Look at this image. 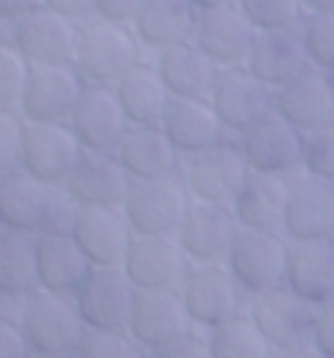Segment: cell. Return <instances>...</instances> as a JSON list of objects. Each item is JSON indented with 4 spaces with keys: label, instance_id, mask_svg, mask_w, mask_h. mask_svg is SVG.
<instances>
[{
    "label": "cell",
    "instance_id": "obj_1",
    "mask_svg": "<svg viewBox=\"0 0 334 358\" xmlns=\"http://www.w3.org/2000/svg\"><path fill=\"white\" fill-rule=\"evenodd\" d=\"M143 45H139L133 27L112 24L104 18L80 21V39H77L74 69L83 83L92 86H115L136 62H143Z\"/></svg>",
    "mask_w": 334,
    "mask_h": 358
},
{
    "label": "cell",
    "instance_id": "obj_2",
    "mask_svg": "<svg viewBox=\"0 0 334 358\" xmlns=\"http://www.w3.org/2000/svg\"><path fill=\"white\" fill-rule=\"evenodd\" d=\"M18 323L30 350L42 355H77L89 335L74 296L42 287L21 302Z\"/></svg>",
    "mask_w": 334,
    "mask_h": 358
},
{
    "label": "cell",
    "instance_id": "obj_3",
    "mask_svg": "<svg viewBox=\"0 0 334 358\" xmlns=\"http://www.w3.org/2000/svg\"><path fill=\"white\" fill-rule=\"evenodd\" d=\"M192 196L181 175L151 178V181H133L131 193L124 199V216L133 234H163L177 237L187 220Z\"/></svg>",
    "mask_w": 334,
    "mask_h": 358
},
{
    "label": "cell",
    "instance_id": "obj_4",
    "mask_svg": "<svg viewBox=\"0 0 334 358\" xmlns=\"http://www.w3.org/2000/svg\"><path fill=\"white\" fill-rule=\"evenodd\" d=\"M184 308L198 329H213L246 311V290L237 285L228 264H189L181 285Z\"/></svg>",
    "mask_w": 334,
    "mask_h": 358
},
{
    "label": "cell",
    "instance_id": "obj_5",
    "mask_svg": "<svg viewBox=\"0 0 334 358\" xmlns=\"http://www.w3.org/2000/svg\"><path fill=\"white\" fill-rule=\"evenodd\" d=\"M246 311L273 350H314L317 305L305 302L290 287L249 296Z\"/></svg>",
    "mask_w": 334,
    "mask_h": 358
},
{
    "label": "cell",
    "instance_id": "obj_6",
    "mask_svg": "<svg viewBox=\"0 0 334 358\" xmlns=\"http://www.w3.org/2000/svg\"><path fill=\"white\" fill-rule=\"evenodd\" d=\"M177 175L187 184L189 196L196 201H216L231 204L237 199L242 181L249 175V166L242 160L237 139H222L219 145L184 155L177 163Z\"/></svg>",
    "mask_w": 334,
    "mask_h": 358
},
{
    "label": "cell",
    "instance_id": "obj_7",
    "mask_svg": "<svg viewBox=\"0 0 334 358\" xmlns=\"http://www.w3.org/2000/svg\"><path fill=\"white\" fill-rule=\"evenodd\" d=\"M287 258L290 240L281 231H252L242 228L234 249L228 255V270L234 273L237 285L246 290V296L284 287L287 281Z\"/></svg>",
    "mask_w": 334,
    "mask_h": 358
},
{
    "label": "cell",
    "instance_id": "obj_8",
    "mask_svg": "<svg viewBox=\"0 0 334 358\" xmlns=\"http://www.w3.org/2000/svg\"><path fill=\"white\" fill-rule=\"evenodd\" d=\"M80 24L59 12L38 6L9 24V42L30 66H74Z\"/></svg>",
    "mask_w": 334,
    "mask_h": 358
},
{
    "label": "cell",
    "instance_id": "obj_9",
    "mask_svg": "<svg viewBox=\"0 0 334 358\" xmlns=\"http://www.w3.org/2000/svg\"><path fill=\"white\" fill-rule=\"evenodd\" d=\"M83 155L80 139L68 122H27L21 148V169L50 187H66Z\"/></svg>",
    "mask_w": 334,
    "mask_h": 358
},
{
    "label": "cell",
    "instance_id": "obj_10",
    "mask_svg": "<svg viewBox=\"0 0 334 358\" xmlns=\"http://www.w3.org/2000/svg\"><path fill=\"white\" fill-rule=\"evenodd\" d=\"M133 299L136 287L122 266H95L74 293L77 311L89 331H124Z\"/></svg>",
    "mask_w": 334,
    "mask_h": 358
},
{
    "label": "cell",
    "instance_id": "obj_11",
    "mask_svg": "<svg viewBox=\"0 0 334 358\" xmlns=\"http://www.w3.org/2000/svg\"><path fill=\"white\" fill-rule=\"evenodd\" d=\"M240 234H242V222L237 220L234 204L192 199L187 220L181 231H177V240H181L192 264H228V255Z\"/></svg>",
    "mask_w": 334,
    "mask_h": 358
},
{
    "label": "cell",
    "instance_id": "obj_12",
    "mask_svg": "<svg viewBox=\"0 0 334 358\" xmlns=\"http://www.w3.org/2000/svg\"><path fill=\"white\" fill-rule=\"evenodd\" d=\"M210 104L222 127L237 139L252 124L275 113V92L254 78L246 66H237L219 71V80L210 92Z\"/></svg>",
    "mask_w": 334,
    "mask_h": 358
},
{
    "label": "cell",
    "instance_id": "obj_13",
    "mask_svg": "<svg viewBox=\"0 0 334 358\" xmlns=\"http://www.w3.org/2000/svg\"><path fill=\"white\" fill-rule=\"evenodd\" d=\"M249 172H269V175H296L302 172V145L305 134L284 122L278 113H269L266 119L252 124L249 131L237 136Z\"/></svg>",
    "mask_w": 334,
    "mask_h": 358
},
{
    "label": "cell",
    "instance_id": "obj_14",
    "mask_svg": "<svg viewBox=\"0 0 334 358\" xmlns=\"http://www.w3.org/2000/svg\"><path fill=\"white\" fill-rule=\"evenodd\" d=\"M189 264L177 237L136 234L122 270L136 290H181Z\"/></svg>",
    "mask_w": 334,
    "mask_h": 358
},
{
    "label": "cell",
    "instance_id": "obj_15",
    "mask_svg": "<svg viewBox=\"0 0 334 358\" xmlns=\"http://www.w3.org/2000/svg\"><path fill=\"white\" fill-rule=\"evenodd\" d=\"M62 187L38 181L21 166L0 175V228L24 234H45Z\"/></svg>",
    "mask_w": 334,
    "mask_h": 358
},
{
    "label": "cell",
    "instance_id": "obj_16",
    "mask_svg": "<svg viewBox=\"0 0 334 358\" xmlns=\"http://www.w3.org/2000/svg\"><path fill=\"white\" fill-rule=\"evenodd\" d=\"M131 184V175L124 172L115 151L83 148L71 178L66 181V193L77 208H124Z\"/></svg>",
    "mask_w": 334,
    "mask_h": 358
},
{
    "label": "cell",
    "instance_id": "obj_17",
    "mask_svg": "<svg viewBox=\"0 0 334 358\" xmlns=\"http://www.w3.org/2000/svg\"><path fill=\"white\" fill-rule=\"evenodd\" d=\"M68 124L74 136L80 139V145L92 151H115L124 131L131 127L119 104V95H115V86H92V83L83 86Z\"/></svg>",
    "mask_w": 334,
    "mask_h": 358
},
{
    "label": "cell",
    "instance_id": "obj_18",
    "mask_svg": "<svg viewBox=\"0 0 334 358\" xmlns=\"http://www.w3.org/2000/svg\"><path fill=\"white\" fill-rule=\"evenodd\" d=\"M83 86L74 66H30L18 113L24 122H68Z\"/></svg>",
    "mask_w": 334,
    "mask_h": 358
},
{
    "label": "cell",
    "instance_id": "obj_19",
    "mask_svg": "<svg viewBox=\"0 0 334 358\" xmlns=\"http://www.w3.org/2000/svg\"><path fill=\"white\" fill-rule=\"evenodd\" d=\"M284 237L293 243L334 237V184L307 172L290 175Z\"/></svg>",
    "mask_w": 334,
    "mask_h": 358
},
{
    "label": "cell",
    "instance_id": "obj_20",
    "mask_svg": "<svg viewBox=\"0 0 334 358\" xmlns=\"http://www.w3.org/2000/svg\"><path fill=\"white\" fill-rule=\"evenodd\" d=\"M189 329H192V320L177 290H136L127 331L148 352L166 347L169 341L181 338Z\"/></svg>",
    "mask_w": 334,
    "mask_h": 358
},
{
    "label": "cell",
    "instance_id": "obj_21",
    "mask_svg": "<svg viewBox=\"0 0 334 358\" xmlns=\"http://www.w3.org/2000/svg\"><path fill=\"white\" fill-rule=\"evenodd\" d=\"M71 237L92 266H122L136 234L122 208H80Z\"/></svg>",
    "mask_w": 334,
    "mask_h": 358
},
{
    "label": "cell",
    "instance_id": "obj_22",
    "mask_svg": "<svg viewBox=\"0 0 334 358\" xmlns=\"http://www.w3.org/2000/svg\"><path fill=\"white\" fill-rule=\"evenodd\" d=\"M275 113L302 134L334 124V89L328 71L307 69L275 92Z\"/></svg>",
    "mask_w": 334,
    "mask_h": 358
},
{
    "label": "cell",
    "instance_id": "obj_23",
    "mask_svg": "<svg viewBox=\"0 0 334 358\" xmlns=\"http://www.w3.org/2000/svg\"><path fill=\"white\" fill-rule=\"evenodd\" d=\"M254 36H258V30L252 27V21L242 15L240 6H222V9H210L198 15L196 45L219 69L246 66Z\"/></svg>",
    "mask_w": 334,
    "mask_h": 358
},
{
    "label": "cell",
    "instance_id": "obj_24",
    "mask_svg": "<svg viewBox=\"0 0 334 358\" xmlns=\"http://www.w3.org/2000/svg\"><path fill=\"white\" fill-rule=\"evenodd\" d=\"M246 69L273 92L311 69L299 30H258Z\"/></svg>",
    "mask_w": 334,
    "mask_h": 358
},
{
    "label": "cell",
    "instance_id": "obj_25",
    "mask_svg": "<svg viewBox=\"0 0 334 358\" xmlns=\"http://www.w3.org/2000/svg\"><path fill=\"white\" fill-rule=\"evenodd\" d=\"M160 127L172 139L177 155H196V151L219 145L231 134L222 127L210 98H172L163 113Z\"/></svg>",
    "mask_w": 334,
    "mask_h": 358
},
{
    "label": "cell",
    "instance_id": "obj_26",
    "mask_svg": "<svg viewBox=\"0 0 334 358\" xmlns=\"http://www.w3.org/2000/svg\"><path fill=\"white\" fill-rule=\"evenodd\" d=\"M284 287L317 308L334 299V237L296 243L290 240Z\"/></svg>",
    "mask_w": 334,
    "mask_h": 358
},
{
    "label": "cell",
    "instance_id": "obj_27",
    "mask_svg": "<svg viewBox=\"0 0 334 358\" xmlns=\"http://www.w3.org/2000/svg\"><path fill=\"white\" fill-rule=\"evenodd\" d=\"M154 66H157L172 98H210L222 71L196 45V39L157 50L154 54Z\"/></svg>",
    "mask_w": 334,
    "mask_h": 358
},
{
    "label": "cell",
    "instance_id": "obj_28",
    "mask_svg": "<svg viewBox=\"0 0 334 358\" xmlns=\"http://www.w3.org/2000/svg\"><path fill=\"white\" fill-rule=\"evenodd\" d=\"M115 157L131 175V181L177 175V163H181V155L160 124H131L115 148Z\"/></svg>",
    "mask_w": 334,
    "mask_h": 358
},
{
    "label": "cell",
    "instance_id": "obj_29",
    "mask_svg": "<svg viewBox=\"0 0 334 358\" xmlns=\"http://www.w3.org/2000/svg\"><path fill=\"white\" fill-rule=\"evenodd\" d=\"M290 199V178L269 175V172H249L242 181L237 199L231 201L237 210L242 228L252 231H281L284 234V213Z\"/></svg>",
    "mask_w": 334,
    "mask_h": 358
},
{
    "label": "cell",
    "instance_id": "obj_30",
    "mask_svg": "<svg viewBox=\"0 0 334 358\" xmlns=\"http://www.w3.org/2000/svg\"><path fill=\"white\" fill-rule=\"evenodd\" d=\"M201 12L189 0H145L133 21V33L145 50H163L196 39Z\"/></svg>",
    "mask_w": 334,
    "mask_h": 358
},
{
    "label": "cell",
    "instance_id": "obj_31",
    "mask_svg": "<svg viewBox=\"0 0 334 358\" xmlns=\"http://www.w3.org/2000/svg\"><path fill=\"white\" fill-rule=\"evenodd\" d=\"M92 270V261L83 255L71 234H38V287L42 290L74 296Z\"/></svg>",
    "mask_w": 334,
    "mask_h": 358
},
{
    "label": "cell",
    "instance_id": "obj_32",
    "mask_svg": "<svg viewBox=\"0 0 334 358\" xmlns=\"http://www.w3.org/2000/svg\"><path fill=\"white\" fill-rule=\"evenodd\" d=\"M115 95H119V104L131 124H160L163 113L172 101L157 66L148 59L136 62V66L115 83Z\"/></svg>",
    "mask_w": 334,
    "mask_h": 358
},
{
    "label": "cell",
    "instance_id": "obj_33",
    "mask_svg": "<svg viewBox=\"0 0 334 358\" xmlns=\"http://www.w3.org/2000/svg\"><path fill=\"white\" fill-rule=\"evenodd\" d=\"M38 290V234L0 228V293L27 299Z\"/></svg>",
    "mask_w": 334,
    "mask_h": 358
},
{
    "label": "cell",
    "instance_id": "obj_34",
    "mask_svg": "<svg viewBox=\"0 0 334 358\" xmlns=\"http://www.w3.org/2000/svg\"><path fill=\"white\" fill-rule=\"evenodd\" d=\"M213 358H269L273 347L263 338V331L254 326L249 311L225 320V323L208 329Z\"/></svg>",
    "mask_w": 334,
    "mask_h": 358
},
{
    "label": "cell",
    "instance_id": "obj_35",
    "mask_svg": "<svg viewBox=\"0 0 334 358\" xmlns=\"http://www.w3.org/2000/svg\"><path fill=\"white\" fill-rule=\"evenodd\" d=\"M254 30H299L305 9L299 0H237Z\"/></svg>",
    "mask_w": 334,
    "mask_h": 358
},
{
    "label": "cell",
    "instance_id": "obj_36",
    "mask_svg": "<svg viewBox=\"0 0 334 358\" xmlns=\"http://www.w3.org/2000/svg\"><path fill=\"white\" fill-rule=\"evenodd\" d=\"M302 42L311 66L319 71H334V12H314L299 24Z\"/></svg>",
    "mask_w": 334,
    "mask_h": 358
},
{
    "label": "cell",
    "instance_id": "obj_37",
    "mask_svg": "<svg viewBox=\"0 0 334 358\" xmlns=\"http://www.w3.org/2000/svg\"><path fill=\"white\" fill-rule=\"evenodd\" d=\"M30 78V62L21 57V50L9 39L0 42V110L18 113L24 86Z\"/></svg>",
    "mask_w": 334,
    "mask_h": 358
},
{
    "label": "cell",
    "instance_id": "obj_38",
    "mask_svg": "<svg viewBox=\"0 0 334 358\" xmlns=\"http://www.w3.org/2000/svg\"><path fill=\"white\" fill-rule=\"evenodd\" d=\"M77 358H151L131 331H89Z\"/></svg>",
    "mask_w": 334,
    "mask_h": 358
},
{
    "label": "cell",
    "instance_id": "obj_39",
    "mask_svg": "<svg viewBox=\"0 0 334 358\" xmlns=\"http://www.w3.org/2000/svg\"><path fill=\"white\" fill-rule=\"evenodd\" d=\"M302 172L334 184V124L305 134L302 145Z\"/></svg>",
    "mask_w": 334,
    "mask_h": 358
},
{
    "label": "cell",
    "instance_id": "obj_40",
    "mask_svg": "<svg viewBox=\"0 0 334 358\" xmlns=\"http://www.w3.org/2000/svg\"><path fill=\"white\" fill-rule=\"evenodd\" d=\"M24 127H27V122H24L21 113L0 110V175L21 166Z\"/></svg>",
    "mask_w": 334,
    "mask_h": 358
},
{
    "label": "cell",
    "instance_id": "obj_41",
    "mask_svg": "<svg viewBox=\"0 0 334 358\" xmlns=\"http://www.w3.org/2000/svg\"><path fill=\"white\" fill-rule=\"evenodd\" d=\"M151 358H213L208 329L192 326L189 331H184L181 338H175V341L166 343V347L154 350Z\"/></svg>",
    "mask_w": 334,
    "mask_h": 358
},
{
    "label": "cell",
    "instance_id": "obj_42",
    "mask_svg": "<svg viewBox=\"0 0 334 358\" xmlns=\"http://www.w3.org/2000/svg\"><path fill=\"white\" fill-rule=\"evenodd\" d=\"M0 358H33V350L15 317L0 314Z\"/></svg>",
    "mask_w": 334,
    "mask_h": 358
},
{
    "label": "cell",
    "instance_id": "obj_43",
    "mask_svg": "<svg viewBox=\"0 0 334 358\" xmlns=\"http://www.w3.org/2000/svg\"><path fill=\"white\" fill-rule=\"evenodd\" d=\"M143 6H145V0H95V18L133 27V21L139 12H143Z\"/></svg>",
    "mask_w": 334,
    "mask_h": 358
},
{
    "label": "cell",
    "instance_id": "obj_44",
    "mask_svg": "<svg viewBox=\"0 0 334 358\" xmlns=\"http://www.w3.org/2000/svg\"><path fill=\"white\" fill-rule=\"evenodd\" d=\"M314 352H317L319 358H334V299L317 308Z\"/></svg>",
    "mask_w": 334,
    "mask_h": 358
},
{
    "label": "cell",
    "instance_id": "obj_45",
    "mask_svg": "<svg viewBox=\"0 0 334 358\" xmlns=\"http://www.w3.org/2000/svg\"><path fill=\"white\" fill-rule=\"evenodd\" d=\"M42 6L59 12V15H66L71 21H89L95 18V0H42Z\"/></svg>",
    "mask_w": 334,
    "mask_h": 358
},
{
    "label": "cell",
    "instance_id": "obj_46",
    "mask_svg": "<svg viewBox=\"0 0 334 358\" xmlns=\"http://www.w3.org/2000/svg\"><path fill=\"white\" fill-rule=\"evenodd\" d=\"M38 6H42V0H0V21L9 27L12 21L24 18L27 12H33Z\"/></svg>",
    "mask_w": 334,
    "mask_h": 358
},
{
    "label": "cell",
    "instance_id": "obj_47",
    "mask_svg": "<svg viewBox=\"0 0 334 358\" xmlns=\"http://www.w3.org/2000/svg\"><path fill=\"white\" fill-rule=\"evenodd\" d=\"M305 15H314V12H334V0H299Z\"/></svg>",
    "mask_w": 334,
    "mask_h": 358
},
{
    "label": "cell",
    "instance_id": "obj_48",
    "mask_svg": "<svg viewBox=\"0 0 334 358\" xmlns=\"http://www.w3.org/2000/svg\"><path fill=\"white\" fill-rule=\"evenodd\" d=\"M198 12H210V9H222V6H237V0H189Z\"/></svg>",
    "mask_w": 334,
    "mask_h": 358
},
{
    "label": "cell",
    "instance_id": "obj_49",
    "mask_svg": "<svg viewBox=\"0 0 334 358\" xmlns=\"http://www.w3.org/2000/svg\"><path fill=\"white\" fill-rule=\"evenodd\" d=\"M269 358H319L314 350H273Z\"/></svg>",
    "mask_w": 334,
    "mask_h": 358
},
{
    "label": "cell",
    "instance_id": "obj_50",
    "mask_svg": "<svg viewBox=\"0 0 334 358\" xmlns=\"http://www.w3.org/2000/svg\"><path fill=\"white\" fill-rule=\"evenodd\" d=\"M3 39H9V27H6L3 21H0V42H3Z\"/></svg>",
    "mask_w": 334,
    "mask_h": 358
},
{
    "label": "cell",
    "instance_id": "obj_51",
    "mask_svg": "<svg viewBox=\"0 0 334 358\" xmlns=\"http://www.w3.org/2000/svg\"><path fill=\"white\" fill-rule=\"evenodd\" d=\"M33 358H77V355H42V352H33Z\"/></svg>",
    "mask_w": 334,
    "mask_h": 358
},
{
    "label": "cell",
    "instance_id": "obj_52",
    "mask_svg": "<svg viewBox=\"0 0 334 358\" xmlns=\"http://www.w3.org/2000/svg\"><path fill=\"white\" fill-rule=\"evenodd\" d=\"M328 78H331V89H334V71H331V74H328Z\"/></svg>",
    "mask_w": 334,
    "mask_h": 358
},
{
    "label": "cell",
    "instance_id": "obj_53",
    "mask_svg": "<svg viewBox=\"0 0 334 358\" xmlns=\"http://www.w3.org/2000/svg\"><path fill=\"white\" fill-rule=\"evenodd\" d=\"M0 305H3V293H0Z\"/></svg>",
    "mask_w": 334,
    "mask_h": 358
}]
</instances>
